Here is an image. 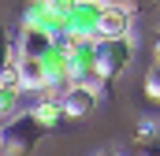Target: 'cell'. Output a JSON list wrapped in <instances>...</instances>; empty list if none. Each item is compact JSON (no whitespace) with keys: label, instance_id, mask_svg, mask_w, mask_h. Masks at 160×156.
<instances>
[{"label":"cell","instance_id":"cell-1","mask_svg":"<svg viewBox=\"0 0 160 156\" xmlns=\"http://www.w3.org/2000/svg\"><path fill=\"white\" fill-rule=\"evenodd\" d=\"M63 45V41H60ZM67 48V75L75 85H101L104 75H101V67H97V41H67L63 45Z\"/></svg>","mask_w":160,"mask_h":156},{"label":"cell","instance_id":"cell-2","mask_svg":"<svg viewBox=\"0 0 160 156\" xmlns=\"http://www.w3.org/2000/svg\"><path fill=\"white\" fill-rule=\"evenodd\" d=\"M104 4H108V0H78V4L67 11V34L60 41H63V45H67V41H97Z\"/></svg>","mask_w":160,"mask_h":156},{"label":"cell","instance_id":"cell-3","mask_svg":"<svg viewBox=\"0 0 160 156\" xmlns=\"http://www.w3.org/2000/svg\"><path fill=\"white\" fill-rule=\"evenodd\" d=\"M134 60V37H97V67L104 78H116Z\"/></svg>","mask_w":160,"mask_h":156},{"label":"cell","instance_id":"cell-4","mask_svg":"<svg viewBox=\"0 0 160 156\" xmlns=\"http://www.w3.org/2000/svg\"><path fill=\"white\" fill-rule=\"evenodd\" d=\"M56 100L63 104V115L67 119H78V115H89V112L97 108V89H93V85H75V82H67Z\"/></svg>","mask_w":160,"mask_h":156},{"label":"cell","instance_id":"cell-5","mask_svg":"<svg viewBox=\"0 0 160 156\" xmlns=\"http://www.w3.org/2000/svg\"><path fill=\"white\" fill-rule=\"evenodd\" d=\"M130 26H134V11L127 4H104L97 37H130Z\"/></svg>","mask_w":160,"mask_h":156},{"label":"cell","instance_id":"cell-6","mask_svg":"<svg viewBox=\"0 0 160 156\" xmlns=\"http://www.w3.org/2000/svg\"><path fill=\"white\" fill-rule=\"evenodd\" d=\"M56 37L52 34H45V30H26L22 26V34H19V56H41L45 48H52Z\"/></svg>","mask_w":160,"mask_h":156},{"label":"cell","instance_id":"cell-7","mask_svg":"<svg viewBox=\"0 0 160 156\" xmlns=\"http://www.w3.org/2000/svg\"><path fill=\"white\" fill-rule=\"evenodd\" d=\"M30 115L38 119V123H41V126H45V130H52V126H56V123L63 119V104H60L56 97H41L38 104L30 108Z\"/></svg>","mask_w":160,"mask_h":156},{"label":"cell","instance_id":"cell-8","mask_svg":"<svg viewBox=\"0 0 160 156\" xmlns=\"http://www.w3.org/2000/svg\"><path fill=\"white\" fill-rule=\"evenodd\" d=\"M22 97H26V89H0V119L4 123H11V119L22 115Z\"/></svg>","mask_w":160,"mask_h":156},{"label":"cell","instance_id":"cell-9","mask_svg":"<svg viewBox=\"0 0 160 156\" xmlns=\"http://www.w3.org/2000/svg\"><path fill=\"white\" fill-rule=\"evenodd\" d=\"M145 93H149L153 100H160V60L149 67V75H145Z\"/></svg>","mask_w":160,"mask_h":156},{"label":"cell","instance_id":"cell-10","mask_svg":"<svg viewBox=\"0 0 160 156\" xmlns=\"http://www.w3.org/2000/svg\"><path fill=\"white\" fill-rule=\"evenodd\" d=\"M8 153V123H4V119H0V156Z\"/></svg>","mask_w":160,"mask_h":156},{"label":"cell","instance_id":"cell-11","mask_svg":"<svg viewBox=\"0 0 160 156\" xmlns=\"http://www.w3.org/2000/svg\"><path fill=\"white\" fill-rule=\"evenodd\" d=\"M101 156H119V153H101Z\"/></svg>","mask_w":160,"mask_h":156},{"label":"cell","instance_id":"cell-12","mask_svg":"<svg viewBox=\"0 0 160 156\" xmlns=\"http://www.w3.org/2000/svg\"><path fill=\"white\" fill-rule=\"evenodd\" d=\"M0 89H4V78H0Z\"/></svg>","mask_w":160,"mask_h":156}]
</instances>
